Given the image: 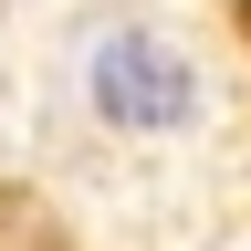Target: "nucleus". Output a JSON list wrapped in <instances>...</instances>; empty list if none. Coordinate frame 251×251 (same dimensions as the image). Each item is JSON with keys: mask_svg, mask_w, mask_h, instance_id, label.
<instances>
[{"mask_svg": "<svg viewBox=\"0 0 251 251\" xmlns=\"http://www.w3.org/2000/svg\"><path fill=\"white\" fill-rule=\"evenodd\" d=\"M94 105L115 126H178L188 115V63L157 42V31H115L94 52Z\"/></svg>", "mask_w": 251, "mask_h": 251, "instance_id": "1", "label": "nucleus"}]
</instances>
